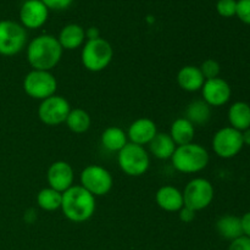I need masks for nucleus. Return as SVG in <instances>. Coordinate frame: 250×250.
Returning <instances> with one entry per match:
<instances>
[{"instance_id":"nucleus-30","label":"nucleus","mask_w":250,"mask_h":250,"mask_svg":"<svg viewBox=\"0 0 250 250\" xmlns=\"http://www.w3.org/2000/svg\"><path fill=\"white\" fill-rule=\"evenodd\" d=\"M49 10H56V11H61V10L68 9L72 4L73 0H41Z\"/></svg>"},{"instance_id":"nucleus-4","label":"nucleus","mask_w":250,"mask_h":250,"mask_svg":"<svg viewBox=\"0 0 250 250\" xmlns=\"http://www.w3.org/2000/svg\"><path fill=\"white\" fill-rule=\"evenodd\" d=\"M114 58V49L111 44L104 38L87 41L83 44L81 60L85 70L90 72H100L105 70Z\"/></svg>"},{"instance_id":"nucleus-12","label":"nucleus","mask_w":250,"mask_h":250,"mask_svg":"<svg viewBox=\"0 0 250 250\" xmlns=\"http://www.w3.org/2000/svg\"><path fill=\"white\" fill-rule=\"evenodd\" d=\"M49 9L41 0H26L20 9V21L27 29H37L46 23Z\"/></svg>"},{"instance_id":"nucleus-7","label":"nucleus","mask_w":250,"mask_h":250,"mask_svg":"<svg viewBox=\"0 0 250 250\" xmlns=\"http://www.w3.org/2000/svg\"><path fill=\"white\" fill-rule=\"evenodd\" d=\"M26 43L27 32L21 23L11 20L0 21V55H16L23 50Z\"/></svg>"},{"instance_id":"nucleus-8","label":"nucleus","mask_w":250,"mask_h":250,"mask_svg":"<svg viewBox=\"0 0 250 250\" xmlns=\"http://www.w3.org/2000/svg\"><path fill=\"white\" fill-rule=\"evenodd\" d=\"M214 186L210 181L202 177L193 178L183 190V202L185 207L197 212L207 209L214 200Z\"/></svg>"},{"instance_id":"nucleus-13","label":"nucleus","mask_w":250,"mask_h":250,"mask_svg":"<svg viewBox=\"0 0 250 250\" xmlns=\"http://www.w3.org/2000/svg\"><path fill=\"white\" fill-rule=\"evenodd\" d=\"M202 93L203 100L209 106L219 107L229 103V100L231 99L232 89L227 81L221 77H216L205 81Z\"/></svg>"},{"instance_id":"nucleus-28","label":"nucleus","mask_w":250,"mask_h":250,"mask_svg":"<svg viewBox=\"0 0 250 250\" xmlns=\"http://www.w3.org/2000/svg\"><path fill=\"white\" fill-rule=\"evenodd\" d=\"M216 11L220 16L225 19L236 16L237 0H217Z\"/></svg>"},{"instance_id":"nucleus-2","label":"nucleus","mask_w":250,"mask_h":250,"mask_svg":"<svg viewBox=\"0 0 250 250\" xmlns=\"http://www.w3.org/2000/svg\"><path fill=\"white\" fill-rule=\"evenodd\" d=\"M97 202L94 195L85 190L82 186H72L62 193L61 210L70 221L81 224L85 222L94 215Z\"/></svg>"},{"instance_id":"nucleus-18","label":"nucleus","mask_w":250,"mask_h":250,"mask_svg":"<svg viewBox=\"0 0 250 250\" xmlns=\"http://www.w3.org/2000/svg\"><path fill=\"white\" fill-rule=\"evenodd\" d=\"M177 83L183 90L187 92H197L203 88L205 78L198 66L187 65L183 66L177 73Z\"/></svg>"},{"instance_id":"nucleus-6","label":"nucleus","mask_w":250,"mask_h":250,"mask_svg":"<svg viewBox=\"0 0 250 250\" xmlns=\"http://www.w3.org/2000/svg\"><path fill=\"white\" fill-rule=\"evenodd\" d=\"M58 81L50 71L32 70L23 80V90L32 99L44 100L56 93Z\"/></svg>"},{"instance_id":"nucleus-17","label":"nucleus","mask_w":250,"mask_h":250,"mask_svg":"<svg viewBox=\"0 0 250 250\" xmlns=\"http://www.w3.org/2000/svg\"><path fill=\"white\" fill-rule=\"evenodd\" d=\"M58 41L63 50H75L84 44L85 29L77 23L66 24L60 31Z\"/></svg>"},{"instance_id":"nucleus-15","label":"nucleus","mask_w":250,"mask_h":250,"mask_svg":"<svg viewBox=\"0 0 250 250\" xmlns=\"http://www.w3.org/2000/svg\"><path fill=\"white\" fill-rule=\"evenodd\" d=\"M156 134H158V127H156L155 122L146 117H142V119L132 122L127 131V137H128L129 142L142 146L150 143Z\"/></svg>"},{"instance_id":"nucleus-34","label":"nucleus","mask_w":250,"mask_h":250,"mask_svg":"<svg viewBox=\"0 0 250 250\" xmlns=\"http://www.w3.org/2000/svg\"><path fill=\"white\" fill-rule=\"evenodd\" d=\"M85 38H87V41L100 38L99 28L98 27H89V28L85 29Z\"/></svg>"},{"instance_id":"nucleus-22","label":"nucleus","mask_w":250,"mask_h":250,"mask_svg":"<svg viewBox=\"0 0 250 250\" xmlns=\"http://www.w3.org/2000/svg\"><path fill=\"white\" fill-rule=\"evenodd\" d=\"M151 154L156 159L160 160H167L172 158L177 146L168 133H159L154 137L153 141L148 144Z\"/></svg>"},{"instance_id":"nucleus-26","label":"nucleus","mask_w":250,"mask_h":250,"mask_svg":"<svg viewBox=\"0 0 250 250\" xmlns=\"http://www.w3.org/2000/svg\"><path fill=\"white\" fill-rule=\"evenodd\" d=\"M61 203H62V193L50 187L43 188L37 194V204L44 211H55L61 209Z\"/></svg>"},{"instance_id":"nucleus-29","label":"nucleus","mask_w":250,"mask_h":250,"mask_svg":"<svg viewBox=\"0 0 250 250\" xmlns=\"http://www.w3.org/2000/svg\"><path fill=\"white\" fill-rule=\"evenodd\" d=\"M236 16L243 23L250 26V0H237Z\"/></svg>"},{"instance_id":"nucleus-5","label":"nucleus","mask_w":250,"mask_h":250,"mask_svg":"<svg viewBox=\"0 0 250 250\" xmlns=\"http://www.w3.org/2000/svg\"><path fill=\"white\" fill-rule=\"evenodd\" d=\"M117 163L122 172L131 177H139L148 171L150 166V158L144 146L133 143H127L125 148L119 151Z\"/></svg>"},{"instance_id":"nucleus-9","label":"nucleus","mask_w":250,"mask_h":250,"mask_svg":"<svg viewBox=\"0 0 250 250\" xmlns=\"http://www.w3.org/2000/svg\"><path fill=\"white\" fill-rule=\"evenodd\" d=\"M81 186L94 197H103L112 189L114 178L103 166L89 165L81 172Z\"/></svg>"},{"instance_id":"nucleus-1","label":"nucleus","mask_w":250,"mask_h":250,"mask_svg":"<svg viewBox=\"0 0 250 250\" xmlns=\"http://www.w3.org/2000/svg\"><path fill=\"white\" fill-rule=\"evenodd\" d=\"M62 51L56 37L41 34L27 45V61L33 70L51 71L60 62Z\"/></svg>"},{"instance_id":"nucleus-35","label":"nucleus","mask_w":250,"mask_h":250,"mask_svg":"<svg viewBox=\"0 0 250 250\" xmlns=\"http://www.w3.org/2000/svg\"><path fill=\"white\" fill-rule=\"evenodd\" d=\"M242 139H243L244 146H250V128L242 132Z\"/></svg>"},{"instance_id":"nucleus-25","label":"nucleus","mask_w":250,"mask_h":250,"mask_svg":"<svg viewBox=\"0 0 250 250\" xmlns=\"http://www.w3.org/2000/svg\"><path fill=\"white\" fill-rule=\"evenodd\" d=\"M66 126L73 133H84L90 128L92 120L89 114L83 109H71L67 119L65 121Z\"/></svg>"},{"instance_id":"nucleus-24","label":"nucleus","mask_w":250,"mask_h":250,"mask_svg":"<svg viewBox=\"0 0 250 250\" xmlns=\"http://www.w3.org/2000/svg\"><path fill=\"white\" fill-rule=\"evenodd\" d=\"M211 117V106L204 100H194L186 110V119L189 120L194 126H204Z\"/></svg>"},{"instance_id":"nucleus-27","label":"nucleus","mask_w":250,"mask_h":250,"mask_svg":"<svg viewBox=\"0 0 250 250\" xmlns=\"http://www.w3.org/2000/svg\"><path fill=\"white\" fill-rule=\"evenodd\" d=\"M200 71H202L203 76H204L205 81L207 80H212V78H216L220 76L221 72V66L214 59H207L204 62L200 65Z\"/></svg>"},{"instance_id":"nucleus-23","label":"nucleus","mask_w":250,"mask_h":250,"mask_svg":"<svg viewBox=\"0 0 250 250\" xmlns=\"http://www.w3.org/2000/svg\"><path fill=\"white\" fill-rule=\"evenodd\" d=\"M127 143H128V137L121 127H107L102 133L103 146L109 151L119 153L122 148H125V146H127Z\"/></svg>"},{"instance_id":"nucleus-31","label":"nucleus","mask_w":250,"mask_h":250,"mask_svg":"<svg viewBox=\"0 0 250 250\" xmlns=\"http://www.w3.org/2000/svg\"><path fill=\"white\" fill-rule=\"evenodd\" d=\"M229 250H250V238L242 236L239 238L234 239L229 244Z\"/></svg>"},{"instance_id":"nucleus-14","label":"nucleus","mask_w":250,"mask_h":250,"mask_svg":"<svg viewBox=\"0 0 250 250\" xmlns=\"http://www.w3.org/2000/svg\"><path fill=\"white\" fill-rule=\"evenodd\" d=\"M46 180H48L50 188L60 193L66 192L72 187L73 180H75L72 166L66 161H55L49 166L48 172H46Z\"/></svg>"},{"instance_id":"nucleus-3","label":"nucleus","mask_w":250,"mask_h":250,"mask_svg":"<svg viewBox=\"0 0 250 250\" xmlns=\"http://www.w3.org/2000/svg\"><path fill=\"white\" fill-rule=\"evenodd\" d=\"M210 160L209 153L203 146L189 143L176 148L171 161L178 172L197 173L204 170Z\"/></svg>"},{"instance_id":"nucleus-19","label":"nucleus","mask_w":250,"mask_h":250,"mask_svg":"<svg viewBox=\"0 0 250 250\" xmlns=\"http://www.w3.org/2000/svg\"><path fill=\"white\" fill-rule=\"evenodd\" d=\"M168 134L177 146H186V144H189L193 142L195 134V126L186 117H180L172 122Z\"/></svg>"},{"instance_id":"nucleus-21","label":"nucleus","mask_w":250,"mask_h":250,"mask_svg":"<svg viewBox=\"0 0 250 250\" xmlns=\"http://www.w3.org/2000/svg\"><path fill=\"white\" fill-rule=\"evenodd\" d=\"M216 231L224 239L234 241L243 236L241 217L234 215H224L216 221Z\"/></svg>"},{"instance_id":"nucleus-33","label":"nucleus","mask_w":250,"mask_h":250,"mask_svg":"<svg viewBox=\"0 0 250 250\" xmlns=\"http://www.w3.org/2000/svg\"><path fill=\"white\" fill-rule=\"evenodd\" d=\"M241 225L243 236L250 238V211L246 212V214L241 217Z\"/></svg>"},{"instance_id":"nucleus-11","label":"nucleus","mask_w":250,"mask_h":250,"mask_svg":"<svg viewBox=\"0 0 250 250\" xmlns=\"http://www.w3.org/2000/svg\"><path fill=\"white\" fill-rule=\"evenodd\" d=\"M70 111V103L63 97L56 94L42 100L38 106L39 120L46 126H59L65 124Z\"/></svg>"},{"instance_id":"nucleus-32","label":"nucleus","mask_w":250,"mask_h":250,"mask_svg":"<svg viewBox=\"0 0 250 250\" xmlns=\"http://www.w3.org/2000/svg\"><path fill=\"white\" fill-rule=\"evenodd\" d=\"M195 215H197V212L187 207H183L182 209L178 211V217H180L181 221L185 222V224H190L192 221H194Z\"/></svg>"},{"instance_id":"nucleus-16","label":"nucleus","mask_w":250,"mask_h":250,"mask_svg":"<svg viewBox=\"0 0 250 250\" xmlns=\"http://www.w3.org/2000/svg\"><path fill=\"white\" fill-rule=\"evenodd\" d=\"M156 204L167 212H178L183 207V193L173 186H163L155 194Z\"/></svg>"},{"instance_id":"nucleus-10","label":"nucleus","mask_w":250,"mask_h":250,"mask_svg":"<svg viewBox=\"0 0 250 250\" xmlns=\"http://www.w3.org/2000/svg\"><path fill=\"white\" fill-rule=\"evenodd\" d=\"M242 132L231 126L219 129L212 137V149L219 158L232 159L243 149Z\"/></svg>"},{"instance_id":"nucleus-20","label":"nucleus","mask_w":250,"mask_h":250,"mask_svg":"<svg viewBox=\"0 0 250 250\" xmlns=\"http://www.w3.org/2000/svg\"><path fill=\"white\" fill-rule=\"evenodd\" d=\"M229 121L232 128L239 132L250 128V105L248 103H233L229 109Z\"/></svg>"}]
</instances>
